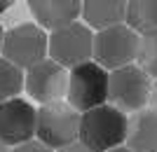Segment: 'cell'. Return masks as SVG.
I'll return each mask as SVG.
<instances>
[{
	"label": "cell",
	"mask_w": 157,
	"mask_h": 152,
	"mask_svg": "<svg viewBox=\"0 0 157 152\" xmlns=\"http://www.w3.org/2000/svg\"><path fill=\"white\" fill-rule=\"evenodd\" d=\"M129 117L122 110L105 103L82 115L80 119V143L92 152H110L127 143Z\"/></svg>",
	"instance_id": "obj_1"
},
{
	"label": "cell",
	"mask_w": 157,
	"mask_h": 152,
	"mask_svg": "<svg viewBox=\"0 0 157 152\" xmlns=\"http://www.w3.org/2000/svg\"><path fill=\"white\" fill-rule=\"evenodd\" d=\"M80 119H82V115L68 101H56V103L40 106L35 136L49 150L59 152L80 140Z\"/></svg>",
	"instance_id": "obj_2"
},
{
	"label": "cell",
	"mask_w": 157,
	"mask_h": 152,
	"mask_svg": "<svg viewBox=\"0 0 157 152\" xmlns=\"http://www.w3.org/2000/svg\"><path fill=\"white\" fill-rule=\"evenodd\" d=\"M108 87H110V73L96 61H87L73 68L68 75V103L80 115H85L94 108L105 106Z\"/></svg>",
	"instance_id": "obj_3"
},
{
	"label": "cell",
	"mask_w": 157,
	"mask_h": 152,
	"mask_svg": "<svg viewBox=\"0 0 157 152\" xmlns=\"http://www.w3.org/2000/svg\"><path fill=\"white\" fill-rule=\"evenodd\" d=\"M138 45H141V35L131 31L127 24L98 31L94 33V61L110 73L134 66L138 56Z\"/></svg>",
	"instance_id": "obj_4"
},
{
	"label": "cell",
	"mask_w": 157,
	"mask_h": 152,
	"mask_svg": "<svg viewBox=\"0 0 157 152\" xmlns=\"http://www.w3.org/2000/svg\"><path fill=\"white\" fill-rule=\"evenodd\" d=\"M49 54V38L38 24H19L5 31L2 42V59L14 63L17 68H33L42 63Z\"/></svg>",
	"instance_id": "obj_5"
},
{
	"label": "cell",
	"mask_w": 157,
	"mask_h": 152,
	"mask_svg": "<svg viewBox=\"0 0 157 152\" xmlns=\"http://www.w3.org/2000/svg\"><path fill=\"white\" fill-rule=\"evenodd\" d=\"M152 91V80L138 66H127L110 73V87H108V101L113 108L122 113H138L148 106Z\"/></svg>",
	"instance_id": "obj_6"
},
{
	"label": "cell",
	"mask_w": 157,
	"mask_h": 152,
	"mask_svg": "<svg viewBox=\"0 0 157 152\" xmlns=\"http://www.w3.org/2000/svg\"><path fill=\"white\" fill-rule=\"evenodd\" d=\"M94 56V33L85 24H71V26L54 31L49 35V59L56 61L63 68H78Z\"/></svg>",
	"instance_id": "obj_7"
},
{
	"label": "cell",
	"mask_w": 157,
	"mask_h": 152,
	"mask_svg": "<svg viewBox=\"0 0 157 152\" xmlns=\"http://www.w3.org/2000/svg\"><path fill=\"white\" fill-rule=\"evenodd\" d=\"M38 110L26 98H12L0 103V140L10 145H24L35 138Z\"/></svg>",
	"instance_id": "obj_8"
},
{
	"label": "cell",
	"mask_w": 157,
	"mask_h": 152,
	"mask_svg": "<svg viewBox=\"0 0 157 152\" xmlns=\"http://www.w3.org/2000/svg\"><path fill=\"white\" fill-rule=\"evenodd\" d=\"M26 91L38 103H56L68 96V73L56 61L45 59L42 63L26 70Z\"/></svg>",
	"instance_id": "obj_9"
},
{
	"label": "cell",
	"mask_w": 157,
	"mask_h": 152,
	"mask_svg": "<svg viewBox=\"0 0 157 152\" xmlns=\"http://www.w3.org/2000/svg\"><path fill=\"white\" fill-rule=\"evenodd\" d=\"M28 9L35 17L40 28L47 31H61L71 26L82 17V2L80 0H31Z\"/></svg>",
	"instance_id": "obj_10"
},
{
	"label": "cell",
	"mask_w": 157,
	"mask_h": 152,
	"mask_svg": "<svg viewBox=\"0 0 157 152\" xmlns=\"http://www.w3.org/2000/svg\"><path fill=\"white\" fill-rule=\"evenodd\" d=\"M127 147L131 152H157V113L152 108H143L131 115Z\"/></svg>",
	"instance_id": "obj_11"
},
{
	"label": "cell",
	"mask_w": 157,
	"mask_h": 152,
	"mask_svg": "<svg viewBox=\"0 0 157 152\" xmlns=\"http://www.w3.org/2000/svg\"><path fill=\"white\" fill-rule=\"evenodd\" d=\"M82 19H85V26L96 28V33L113 26H122V21L127 19V2L87 0V2H82Z\"/></svg>",
	"instance_id": "obj_12"
},
{
	"label": "cell",
	"mask_w": 157,
	"mask_h": 152,
	"mask_svg": "<svg viewBox=\"0 0 157 152\" xmlns=\"http://www.w3.org/2000/svg\"><path fill=\"white\" fill-rule=\"evenodd\" d=\"M124 21L138 35L157 33V0H131V2H127Z\"/></svg>",
	"instance_id": "obj_13"
},
{
	"label": "cell",
	"mask_w": 157,
	"mask_h": 152,
	"mask_svg": "<svg viewBox=\"0 0 157 152\" xmlns=\"http://www.w3.org/2000/svg\"><path fill=\"white\" fill-rule=\"evenodd\" d=\"M24 89H26V75H24V70L0 56V103L19 98V94Z\"/></svg>",
	"instance_id": "obj_14"
},
{
	"label": "cell",
	"mask_w": 157,
	"mask_h": 152,
	"mask_svg": "<svg viewBox=\"0 0 157 152\" xmlns=\"http://www.w3.org/2000/svg\"><path fill=\"white\" fill-rule=\"evenodd\" d=\"M138 68L143 70L148 77L157 80V33L141 35V45H138V56H136Z\"/></svg>",
	"instance_id": "obj_15"
},
{
	"label": "cell",
	"mask_w": 157,
	"mask_h": 152,
	"mask_svg": "<svg viewBox=\"0 0 157 152\" xmlns=\"http://www.w3.org/2000/svg\"><path fill=\"white\" fill-rule=\"evenodd\" d=\"M12 152H54V150H49L45 143H40V140L33 138V140H28V143H24V145L12 147Z\"/></svg>",
	"instance_id": "obj_16"
},
{
	"label": "cell",
	"mask_w": 157,
	"mask_h": 152,
	"mask_svg": "<svg viewBox=\"0 0 157 152\" xmlns=\"http://www.w3.org/2000/svg\"><path fill=\"white\" fill-rule=\"evenodd\" d=\"M59 152H92L87 145H82V143H73V145H68V147H63V150H59Z\"/></svg>",
	"instance_id": "obj_17"
},
{
	"label": "cell",
	"mask_w": 157,
	"mask_h": 152,
	"mask_svg": "<svg viewBox=\"0 0 157 152\" xmlns=\"http://www.w3.org/2000/svg\"><path fill=\"white\" fill-rule=\"evenodd\" d=\"M150 108L157 113V80L152 82V91H150Z\"/></svg>",
	"instance_id": "obj_18"
},
{
	"label": "cell",
	"mask_w": 157,
	"mask_h": 152,
	"mask_svg": "<svg viewBox=\"0 0 157 152\" xmlns=\"http://www.w3.org/2000/svg\"><path fill=\"white\" fill-rule=\"evenodd\" d=\"M2 42H5V28L0 26V54H2Z\"/></svg>",
	"instance_id": "obj_19"
},
{
	"label": "cell",
	"mask_w": 157,
	"mask_h": 152,
	"mask_svg": "<svg viewBox=\"0 0 157 152\" xmlns=\"http://www.w3.org/2000/svg\"><path fill=\"white\" fill-rule=\"evenodd\" d=\"M7 7H10V0H0V14H2V12H5V9H7Z\"/></svg>",
	"instance_id": "obj_20"
},
{
	"label": "cell",
	"mask_w": 157,
	"mask_h": 152,
	"mask_svg": "<svg viewBox=\"0 0 157 152\" xmlns=\"http://www.w3.org/2000/svg\"><path fill=\"white\" fill-rule=\"evenodd\" d=\"M110 152H131L127 145H122V147H115V150H110Z\"/></svg>",
	"instance_id": "obj_21"
},
{
	"label": "cell",
	"mask_w": 157,
	"mask_h": 152,
	"mask_svg": "<svg viewBox=\"0 0 157 152\" xmlns=\"http://www.w3.org/2000/svg\"><path fill=\"white\" fill-rule=\"evenodd\" d=\"M0 152H12V150H10V147H7L5 143H2V140H0Z\"/></svg>",
	"instance_id": "obj_22"
}]
</instances>
